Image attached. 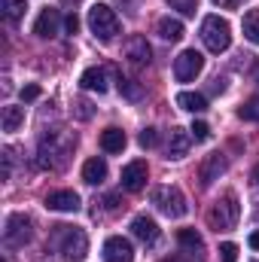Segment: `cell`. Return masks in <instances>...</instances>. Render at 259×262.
I'll return each mask as SVG.
<instances>
[{
	"instance_id": "22",
	"label": "cell",
	"mask_w": 259,
	"mask_h": 262,
	"mask_svg": "<svg viewBox=\"0 0 259 262\" xmlns=\"http://www.w3.org/2000/svg\"><path fill=\"white\" fill-rule=\"evenodd\" d=\"M0 122H3V131H18L25 125V107H15V104H9V107H3V116H0Z\"/></svg>"
},
{
	"instance_id": "11",
	"label": "cell",
	"mask_w": 259,
	"mask_h": 262,
	"mask_svg": "<svg viewBox=\"0 0 259 262\" xmlns=\"http://www.w3.org/2000/svg\"><path fill=\"white\" fill-rule=\"evenodd\" d=\"M125 58H128V64H134V67H146L153 61V49H149L146 37H140V34L128 37V43H125Z\"/></svg>"
},
{
	"instance_id": "13",
	"label": "cell",
	"mask_w": 259,
	"mask_h": 262,
	"mask_svg": "<svg viewBox=\"0 0 259 262\" xmlns=\"http://www.w3.org/2000/svg\"><path fill=\"white\" fill-rule=\"evenodd\" d=\"M46 207L58 210V213H76L79 210V195L73 189H55L46 195Z\"/></svg>"
},
{
	"instance_id": "37",
	"label": "cell",
	"mask_w": 259,
	"mask_h": 262,
	"mask_svg": "<svg viewBox=\"0 0 259 262\" xmlns=\"http://www.w3.org/2000/svg\"><path fill=\"white\" fill-rule=\"evenodd\" d=\"M162 262H189V259H183V256H165Z\"/></svg>"
},
{
	"instance_id": "25",
	"label": "cell",
	"mask_w": 259,
	"mask_h": 262,
	"mask_svg": "<svg viewBox=\"0 0 259 262\" xmlns=\"http://www.w3.org/2000/svg\"><path fill=\"white\" fill-rule=\"evenodd\" d=\"M28 12V0H3V15L9 21H18Z\"/></svg>"
},
{
	"instance_id": "7",
	"label": "cell",
	"mask_w": 259,
	"mask_h": 262,
	"mask_svg": "<svg viewBox=\"0 0 259 262\" xmlns=\"http://www.w3.org/2000/svg\"><path fill=\"white\" fill-rule=\"evenodd\" d=\"M3 238L9 247H25L31 241V216L25 213H12L6 220V229H3Z\"/></svg>"
},
{
	"instance_id": "34",
	"label": "cell",
	"mask_w": 259,
	"mask_h": 262,
	"mask_svg": "<svg viewBox=\"0 0 259 262\" xmlns=\"http://www.w3.org/2000/svg\"><path fill=\"white\" fill-rule=\"evenodd\" d=\"M64 31H67V34H70V37H73V34L79 31V18H76L73 12H70V15H67V18H64Z\"/></svg>"
},
{
	"instance_id": "3",
	"label": "cell",
	"mask_w": 259,
	"mask_h": 262,
	"mask_svg": "<svg viewBox=\"0 0 259 262\" xmlns=\"http://www.w3.org/2000/svg\"><path fill=\"white\" fill-rule=\"evenodd\" d=\"M238 220H241V204H238V195L235 192H226V195L207 210V226L213 232H229V229L238 226Z\"/></svg>"
},
{
	"instance_id": "10",
	"label": "cell",
	"mask_w": 259,
	"mask_h": 262,
	"mask_svg": "<svg viewBox=\"0 0 259 262\" xmlns=\"http://www.w3.org/2000/svg\"><path fill=\"white\" fill-rule=\"evenodd\" d=\"M226 156H220V152H210L204 162H201V168H198V180H201V186L207 189L213 180H220L223 174H226Z\"/></svg>"
},
{
	"instance_id": "12",
	"label": "cell",
	"mask_w": 259,
	"mask_h": 262,
	"mask_svg": "<svg viewBox=\"0 0 259 262\" xmlns=\"http://www.w3.org/2000/svg\"><path fill=\"white\" fill-rule=\"evenodd\" d=\"M58 31H61V12L58 9H43L34 21V34L43 37V40H52Z\"/></svg>"
},
{
	"instance_id": "33",
	"label": "cell",
	"mask_w": 259,
	"mask_h": 262,
	"mask_svg": "<svg viewBox=\"0 0 259 262\" xmlns=\"http://www.w3.org/2000/svg\"><path fill=\"white\" fill-rule=\"evenodd\" d=\"M40 98V85H25L21 89V101H37Z\"/></svg>"
},
{
	"instance_id": "36",
	"label": "cell",
	"mask_w": 259,
	"mask_h": 262,
	"mask_svg": "<svg viewBox=\"0 0 259 262\" xmlns=\"http://www.w3.org/2000/svg\"><path fill=\"white\" fill-rule=\"evenodd\" d=\"M250 247H253V250H259V232H253V235H250Z\"/></svg>"
},
{
	"instance_id": "8",
	"label": "cell",
	"mask_w": 259,
	"mask_h": 262,
	"mask_svg": "<svg viewBox=\"0 0 259 262\" xmlns=\"http://www.w3.org/2000/svg\"><path fill=\"white\" fill-rule=\"evenodd\" d=\"M201 67H204L201 52H195V49H183V52L174 58V76H177L180 82H192L195 76L201 73Z\"/></svg>"
},
{
	"instance_id": "38",
	"label": "cell",
	"mask_w": 259,
	"mask_h": 262,
	"mask_svg": "<svg viewBox=\"0 0 259 262\" xmlns=\"http://www.w3.org/2000/svg\"><path fill=\"white\" fill-rule=\"evenodd\" d=\"M253 180H256V183H259V165H256V168H253Z\"/></svg>"
},
{
	"instance_id": "2",
	"label": "cell",
	"mask_w": 259,
	"mask_h": 262,
	"mask_svg": "<svg viewBox=\"0 0 259 262\" xmlns=\"http://www.w3.org/2000/svg\"><path fill=\"white\" fill-rule=\"evenodd\" d=\"M55 232V247L61 250V256L70 262H79L85 259V253H89V238H85V232L82 229H76V226H52Z\"/></svg>"
},
{
	"instance_id": "4",
	"label": "cell",
	"mask_w": 259,
	"mask_h": 262,
	"mask_svg": "<svg viewBox=\"0 0 259 262\" xmlns=\"http://www.w3.org/2000/svg\"><path fill=\"white\" fill-rule=\"evenodd\" d=\"M89 31L95 34V40L110 43L119 34V15L107 6V3H95L89 9Z\"/></svg>"
},
{
	"instance_id": "5",
	"label": "cell",
	"mask_w": 259,
	"mask_h": 262,
	"mask_svg": "<svg viewBox=\"0 0 259 262\" xmlns=\"http://www.w3.org/2000/svg\"><path fill=\"white\" fill-rule=\"evenodd\" d=\"M201 43L210 49V52H226L229 46H232V28H229V21L226 18H220V15H207L204 21H201Z\"/></svg>"
},
{
	"instance_id": "23",
	"label": "cell",
	"mask_w": 259,
	"mask_h": 262,
	"mask_svg": "<svg viewBox=\"0 0 259 262\" xmlns=\"http://www.w3.org/2000/svg\"><path fill=\"white\" fill-rule=\"evenodd\" d=\"M177 241H180V247H186L189 253H198V256L204 253V238H201L195 229H180V232H177Z\"/></svg>"
},
{
	"instance_id": "30",
	"label": "cell",
	"mask_w": 259,
	"mask_h": 262,
	"mask_svg": "<svg viewBox=\"0 0 259 262\" xmlns=\"http://www.w3.org/2000/svg\"><path fill=\"white\" fill-rule=\"evenodd\" d=\"M168 3H171V9H177L183 15H195V0H168Z\"/></svg>"
},
{
	"instance_id": "19",
	"label": "cell",
	"mask_w": 259,
	"mask_h": 262,
	"mask_svg": "<svg viewBox=\"0 0 259 262\" xmlns=\"http://www.w3.org/2000/svg\"><path fill=\"white\" fill-rule=\"evenodd\" d=\"M82 180H85L89 186H98V183H104V180H107V162H104L101 156L89 159V162L82 165Z\"/></svg>"
},
{
	"instance_id": "27",
	"label": "cell",
	"mask_w": 259,
	"mask_h": 262,
	"mask_svg": "<svg viewBox=\"0 0 259 262\" xmlns=\"http://www.w3.org/2000/svg\"><path fill=\"white\" fill-rule=\"evenodd\" d=\"M73 113H76V119H82V122H85V119H92V113H95V110H92V104H89L85 98H76V101H73Z\"/></svg>"
},
{
	"instance_id": "29",
	"label": "cell",
	"mask_w": 259,
	"mask_h": 262,
	"mask_svg": "<svg viewBox=\"0 0 259 262\" xmlns=\"http://www.w3.org/2000/svg\"><path fill=\"white\" fill-rule=\"evenodd\" d=\"M220 259H223V262H238V244L226 241V244L220 247Z\"/></svg>"
},
{
	"instance_id": "31",
	"label": "cell",
	"mask_w": 259,
	"mask_h": 262,
	"mask_svg": "<svg viewBox=\"0 0 259 262\" xmlns=\"http://www.w3.org/2000/svg\"><path fill=\"white\" fill-rule=\"evenodd\" d=\"M192 137L195 140H207V137H210V125H207V122H192Z\"/></svg>"
},
{
	"instance_id": "6",
	"label": "cell",
	"mask_w": 259,
	"mask_h": 262,
	"mask_svg": "<svg viewBox=\"0 0 259 262\" xmlns=\"http://www.w3.org/2000/svg\"><path fill=\"white\" fill-rule=\"evenodd\" d=\"M153 204H156L165 216H171V220H180V216H186V210H189L186 195H183L177 186H156V189H153Z\"/></svg>"
},
{
	"instance_id": "18",
	"label": "cell",
	"mask_w": 259,
	"mask_h": 262,
	"mask_svg": "<svg viewBox=\"0 0 259 262\" xmlns=\"http://www.w3.org/2000/svg\"><path fill=\"white\" fill-rule=\"evenodd\" d=\"M79 85H82L85 92L104 95V92H107V70H104V67H89V70L79 76Z\"/></svg>"
},
{
	"instance_id": "1",
	"label": "cell",
	"mask_w": 259,
	"mask_h": 262,
	"mask_svg": "<svg viewBox=\"0 0 259 262\" xmlns=\"http://www.w3.org/2000/svg\"><path fill=\"white\" fill-rule=\"evenodd\" d=\"M70 152H73V137L64 134V131H49V134H43V140H40L37 165H40L43 171H58V168H64V162L70 159Z\"/></svg>"
},
{
	"instance_id": "24",
	"label": "cell",
	"mask_w": 259,
	"mask_h": 262,
	"mask_svg": "<svg viewBox=\"0 0 259 262\" xmlns=\"http://www.w3.org/2000/svg\"><path fill=\"white\" fill-rule=\"evenodd\" d=\"M241 28H244V37H247L250 43H256V46H259V9H250V12L244 15Z\"/></svg>"
},
{
	"instance_id": "16",
	"label": "cell",
	"mask_w": 259,
	"mask_h": 262,
	"mask_svg": "<svg viewBox=\"0 0 259 262\" xmlns=\"http://www.w3.org/2000/svg\"><path fill=\"white\" fill-rule=\"evenodd\" d=\"M192 143V131L186 128H171V140H168V159H183L189 152Z\"/></svg>"
},
{
	"instance_id": "35",
	"label": "cell",
	"mask_w": 259,
	"mask_h": 262,
	"mask_svg": "<svg viewBox=\"0 0 259 262\" xmlns=\"http://www.w3.org/2000/svg\"><path fill=\"white\" fill-rule=\"evenodd\" d=\"M213 6H220V9H238L244 0H210Z\"/></svg>"
},
{
	"instance_id": "28",
	"label": "cell",
	"mask_w": 259,
	"mask_h": 262,
	"mask_svg": "<svg viewBox=\"0 0 259 262\" xmlns=\"http://www.w3.org/2000/svg\"><path fill=\"white\" fill-rule=\"evenodd\" d=\"M137 143H140L143 149L156 146V143H159V134H156V128H143V131H140V137H137Z\"/></svg>"
},
{
	"instance_id": "15",
	"label": "cell",
	"mask_w": 259,
	"mask_h": 262,
	"mask_svg": "<svg viewBox=\"0 0 259 262\" xmlns=\"http://www.w3.org/2000/svg\"><path fill=\"white\" fill-rule=\"evenodd\" d=\"M131 235L140 241V244H156L159 241V226H156V220L153 216H134L131 220Z\"/></svg>"
},
{
	"instance_id": "26",
	"label": "cell",
	"mask_w": 259,
	"mask_h": 262,
	"mask_svg": "<svg viewBox=\"0 0 259 262\" xmlns=\"http://www.w3.org/2000/svg\"><path fill=\"white\" fill-rule=\"evenodd\" d=\"M241 119H250V122H259V98H250L241 110H238Z\"/></svg>"
},
{
	"instance_id": "20",
	"label": "cell",
	"mask_w": 259,
	"mask_h": 262,
	"mask_svg": "<svg viewBox=\"0 0 259 262\" xmlns=\"http://www.w3.org/2000/svg\"><path fill=\"white\" fill-rule=\"evenodd\" d=\"M125 143H128V137H125L122 128H113V125H110V128L101 131V149H104V152H122Z\"/></svg>"
},
{
	"instance_id": "14",
	"label": "cell",
	"mask_w": 259,
	"mask_h": 262,
	"mask_svg": "<svg viewBox=\"0 0 259 262\" xmlns=\"http://www.w3.org/2000/svg\"><path fill=\"white\" fill-rule=\"evenodd\" d=\"M104 262H134V247L125 238H107L104 244Z\"/></svg>"
},
{
	"instance_id": "9",
	"label": "cell",
	"mask_w": 259,
	"mask_h": 262,
	"mask_svg": "<svg viewBox=\"0 0 259 262\" xmlns=\"http://www.w3.org/2000/svg\"><path fill=\"white\" fill-rule=\"evenodd\" d=\"M146 162L143 159H134V162H128L125 168H122V189L125 192H140L143 186H146Z\"/></svg>"
},
{
	"instance_id": "32",
	"label": "cell",
	"mask_w": 259,
	"mask_h": 262,
	"mask_svg": "<svg viewBox=\"0 0 259 262\" xmlns=\"http://www.w3.org/2000/svg\"><path fill=\"white\" fill-rule=\"evenodd\" d=\"M119 92H125L128 98H140V89L134 85V79H119Z\"/></svg>"
},
{
	"instance_id": "17",
	"label": "cell",
	"mask_w": 259,
	"mask_h": 262,
	"mask_svg": "<svg viewBox=\"0 0 259 262\" xmlns=\"http://www.w3.org/2000/svg\"><path fill=\"white\" fill-rule=\"evenodd\" d=\"M156 34H159L162 40H168V43H177V40H183L186 28H183V21H180V18H171V15H165V18H159V25H156Z\"/></svg>"
},
{
	"instance_id": "21",
	"label": "cell",
	"mask_w": 259,
	"mask_h": 262,
	"mask_svg": "<svg viewBox=\"0 0 259 262\" xmlns=\"http://www.w3.org/2000/svg\"><path fill=\"white\" fill-rule=\"evenodd\" d=\"M177 107L186 110V113H204L207 110V98L198 95V92H180L177 95Z\"/></svg>"
}]
</instances>
